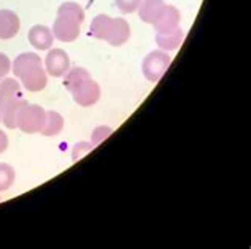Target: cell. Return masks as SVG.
<instances>
[{
    "mask_svg": "<svg viewBox=\"0 0 251 249\" xmlns=\"http://www.w3.org/2000/svg\"><path fill=\"white\" fill-rule=\"evenodd\" d=\"M137 10L138 18L143 23L153 25L156 29V34H167V32L180 27V10L167 5L164 0H142Z\"/></svg>",
    "mask_w": 251,
    "mask_h": 249,
    "instance_id": "cell-1",
    "label": "cell"
},
{
    "mask_svg": "<svg viewBox=\"0 0 251 249\" xmlns=\"http://www.w3.org/2000/svg\"><path fill=\"white\" fill-rule=\"evenodd\" d=\"M64 86L80 107H92L100 99V86L92 80L91 73L83 67H74L65 73Z\"/></svg>",
    "mask_w": 251,
    "mask_h": 249,
    "instance_id": "cell-2",
    "label": "cell"
},
{
    "mask_svg": "<svg viewBox=\"0 0 251 249\" xmlns=\"http://www.w3.org/2000/svg\"><path fill=\"white\" fill-rule=\"evenodd\" d=\"M11 70L18 80H21L23 86L29 92H40L46 88L48 76H46L40 56L35 54V52L19 54L13 62Z\"/></svg>",
    "mask_w": 251,
    "mask_h": 249,
    "instance_id": "cell-3",
    "label": "cell"
},
{
    "mask_svg": "<svg viewBox=\"0 0 251 249\" xmlns=\"http://www.w3.org/2000/svg\"><path fill=\"white\" fill-rule=\"evenodd\" d=\"M84 21V10L75 2H65L59 6L56 21L52 24V35L62 43L75 42L80 35Z\"/></svg>",
    "mask_w": 251,
    "mask_h": 249,
    "instance_id": "cell-4",
    "label": "cell"
},
{
    "mask_svg": "<svg viewBox=\"0 0 251 249\" xmlns=\"http://www.w3.org/2000/svg\"><path fill=\"white\" fill-rule=\"evenodd\" d=\"M89 34L97 40L107 42L111 46H123L130 38V25L124 18L99 15L91 23Z\"/></svg>",
    "mask_w": 251,
    "mask_h": 249,
    "instance_id": "cell-5",
    "label": "cell"
},
{
    "mask_svg": "<svg viewBox=\"0 0 251 249\" xmlns=\"http://www.w3.org/2000/svg\"><path fill=\"white\" fill-rule=\"evenodd\" d=\"M27 103L21 92V86L15 78H3L0 83V113L2 121L8 129H16L19 110Z\"/></svg>",
    "mask_w": 251,
    "mask_h": 249,
    "instance_id": "cell-6",
    "label": "cell"
},
{
    "mask_svg": "<svg viewBox=\"0 0 251 249\" xmlns=\"http://www.w3.org/2000/svg\"><path fill=\"white\" fill-rule=\"evenodd\" d=\"M45 121H46V111L40 105L25 103L18 113L16 129L23 130L24 134H38L42 132Z\"/></svg>",
    "mask_w": 251,
    "mask_h": 249,
    "instance_id": "cell-7",
    "label": "cell"
},
{
    "mask_svg": "<svg viewBox=\"0 0 251 249\" xmlns=\"http://www.w3.org/2000/svg\"><path fill=\"white\" fill-rule=\"evenodd\" d=\"M172 64V57L167 54V51H151L150 54L143 59L142 62V71L145 78L151 83L159 81L162 75L166 73L167 68Z\"/></svg>",
    "mask_w": 251,
    "mask_h": 249,
    "instance_id": "cell-8",
    "label": "cell"
},
{
    "mask_svg": "<svg viewBox=\"0 0 251 249\" xmlns=\"http://www.w3.org/2000/svg\"><path fill=\"white\" fill-rule=\"evenodd\" d=\"M45 67L51 76H54V78L65 76V73L70 70L69 54L59 48L50 49V52L46 54V59H45Z\"/></svg>",
    "mask_w": 251,
    "mask_h": 249,
    "instance_id": "cell-9",
    "label": "cell"
},
{
    "mask_svg": "<svg viewBox=\"0 0 251 249\" xmlns=\"http://www.w3.org/2000/svg\"><path fill=\"white\" fill-rule=\"evenodd\" d=\"M29 42L35 49L40 51H48L52 46V42H54V35L50 27L46 25L37 24L29 30Z\"/></svg>",
    "mask_w": 251,
    "mask_h": 249,
    "instance_id": "cell-10",
    "label": "cell"
},
{
    "mask_svg": "<svg viewBox=\"0 0 251 249\" xmlns=\"http://www.w3.org/2000/svg\"><path fill=\"white\" fill-rule=\"evenodd\" d=\"M19 27L21 23L15 11L0 10V40H10L19 32Z\"/></svg>",
    "mask_w": 251,
    "mask_h": 249,
    "instance_id": "cell-11",
    "label": "cell"
},
{
    "mask_svg": "<svg viewBox=\"0 0 251 249\" xmlns=\"http://www.w3.org/2000/svg\"><path fill=\"white\" fill-rule=\"evenodd\" d=\"M183 38H184L183 29L176 27L167 32V34H156V43L159 45V48L162 51H174L181 45Z\"/></svg>",
    "mask_w": 251,
    "mask_h": 249,
    "instance_id": "cell-12",
    "label": "cell"
},
{
    "mask_svg": "<svg viewBox=\"0 0 251 249\" xmlns=\"http://www.w3.org/2000/svg\"><path fill=\"white\" fill-rule=\"evenodd\" d=\"M62 129H64V117L57 111H46V121L40 134L45 136H54L61 134Z\"/></svg>",
    "mask_w": 251,
    "mask_h": 249,
    "instance_id": "cell-13",
    "label": "cell"
},
{
    "mask_svg": "<svg viewBox=\"0 0 251 249\" xmlns=\"http://www.w3.org/2000/svg\"><path fill=\"white\" fill-rule=\"evenodd\" d=\"M16 180V173L8 163H0V192L6 191L13 186Z\"/></svg>",
    "mask_w": 251,
    "mask_h": 249,
    "instance_id": "cell-14",
    "label": "cell"
},
{
    "mask_svg": "<svg viewBox=\"0 0 251 249\" xmlns=\"http://www.w3.org/2000/svg\"><path fill=\"white\" fill-rule=\"evenodd\" d=\"M115 3L123 15H129V13H134L138 8L142 0H115Z\"/></svg>",
    "mask_w": 251,
    "mask_h": 249,
    "instance_id": "cell-15",
    "label": "cell"
},
{
    "mask_svg": "<svg viewBox=\"0 0 251 249\" xmlns=\"http://www.w3.org/2000/svg\"><path fill=\"white\" fill-rule=\"evenodd\" d=\"M11 70V62L10 59L6 57V54L0 52V83L3 81V78H6V75L10 73Z\"/></svg>",
    "mask_w": 251,
    "mask_h": 249,
    "instance_id": "cell-16",
    "label": "cell"
},
{
    "mask_svg": "<svg viewBox=\"0 0 251 249\" xmlns=\"http://www.w3.org/2000/svg\"><path fill=\"white\" fill-rule=\"evenodd\" d=\"M110 134H111V129L110 127H97L94 130V135H92V143H94V145H97V143L100 141V140L107 138Z\"/></svg>",
    "mask_w": 251,
    "mask_h": 249,
    "instance_id": "cell-17",
    "label": "cell"
},
{
    "mask_svg": "<svg viewBox=\"0 0 251 249\" xmlns=\"http://www.w3.org/2000/svg\"><path fill=\"white\" fill-rule=\"evenodd\" d=\"M6 148H8V136L3 130H0V153H3Z\"/></svg>",
    "mask_w": 251,
    "mask_h": 249,
    "instance_id": "cell-18",
    "label": "cell"
},
{
    "mask_svg": "<svg viewBox=\"0 0 251 249\" xmlns=\"http://www.w3.org/2000/svg\"><path fill=\"white\" fill-rule=\"evenodd\" d=\"M0 122H2V113H0Z\"/></svg>",
    "mask_w": 251,
    "mask_h": 249,
    "instance_id": "cell-19",
    "label": "cell"
},
{
    "mask_svg": "<svg viewBox=\"0 0 251 249\" xmlns=\"http://www.w3.org/2000/svg\"><path fill=\"white\" fill-rule=\"evenodd\" d=\"M0 200H2V199H0Z\"/></svg>",
    "mask_w": 251,
    "mask_h": 249,
    "instance_id": "cell-20",
    "label": "cell"
}]
</instances>
